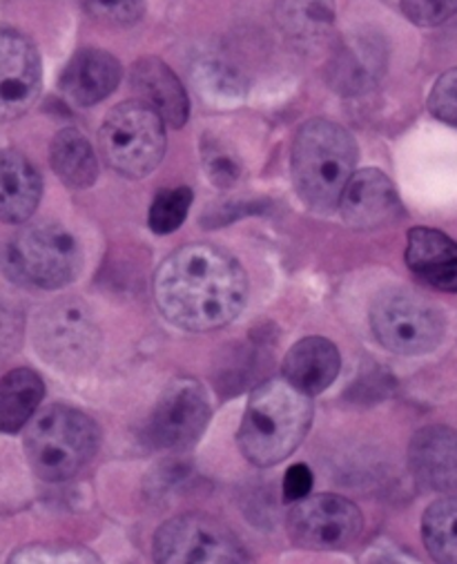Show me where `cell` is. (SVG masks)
Returning <instances> with one entry per match:
<instances>
[{"mask_svg": "<svg viewBox=\"0 0 457 564\" xmlns=\"http://www.w3.org/2000/svg\"><path fill=\"white\" fill-rule=\"evenodd\" d=\"M357 145L346 128L328 119L308 121L293 145V181L300 197L317 213L339 206L355 174Z\"/></svg>", "mask_w": 457, "mask_h": 564, "instance_id": "3", "label": "cell"}, {"mask_svg": "<svg viewBox=\"0 0 457 564\" xmlns=\"http://www.w3.org/2000/svg\"><path fill=\"white\" fill-rule=\"evenodd\" d=\"M193 199L195 197L191 187H170V191H161L150 208V230L154 235H170L176 228H181V224L186 221L191 213Z\"/></svg>", "mask_w": 457, "mask_h": 564, "instance_id": "27", "label": "cell"}, {"mask_svg": "<svg viewBox=\"0 0 457 564\" xmlns=\"http://www.w3.org/2000/svg\"><path fill=\"white\" fill-rule=\"evenodd\" d=\"M8 564H104L101 557L80 544L39 542L19 549Z\"/></svg>", "mask_w": 457, "mask_h": 564, "instance_id": "26", "label": "cell"}, {"mask_svg": "<svg viewBox=\"0 0 457 564\" xmlns=\"http://www.w3.org/2000/svg\"><path fill=\"white\" fill-rule=\"evenodd\" d=\"M50 161L56 176L74 191L95 185L99 176V161L89 141L74 128L61 130L50 148Z\"/></svg>", "mask_w": 457, "mask_h": 564, "instance_id": "23", "label": "cell"}, {"mask_svg": "<svg viewBox=\"0 0 457 564\" xmlns=\"http://www.w3.org/2000/svg\"><path fill=\"white\" fill-rule=\"evenodd\" d=\"M428 110L442 123L457 128V67L437 78L428 97Z\"/></svg>", "mask_w": 457, "mask_h": 564, "instance_id": "29", "label": "cell"}, {"mask_svg": "<svg viewBox=\"0 0 457 564\" xmlns=\"http://www.w3.org/2000/svg\"><path fill=\"white\" fill-rule=\"evenodd\" d=\"M121 63L104 50H80L67 63L61 76L65 97L80 108L106 101L121 83Z\"/></svg>", "mask_w": 457, "mask_h": 564, "instance_id": "16", "label": "cell"}, {"mask_svg": "<svg viewBox=\"0 0 457 564\" xmlns=\"http://www.w3.org/2000/svg\"><path fill=\"white\" fill-rule=\"evenodd\" d=\"M341 355L326 337H304L284 359V380L304 395L313 398L324 393L339 375Z\"/></svg>", "mask_w": 457, "mask_h": 564, "instance_id": "18", "label": "cell"}, {"mask_svg": "<svg viewBox=\"0 0 457 564\" xmlns=\"http://www.w3.org/2000/svg\"><path fill=\"white\" fill-rule=\"evenodd\" d=\"M311 489H313L311 468L306 464H293L286 471V478H284V489H282L284 500L286 502H300V500L311 496Z\"/></svg>", "mask_w": 457, "mask_h": 564, "instance_id": "32", "label": "cell"}, {"mask_svg": "<svg viewBox=\"0 0 457 564\" xmlns=\"http://www.w3.org/2000/svg\"><path fill=\"white\" fill-rule=\"evenodd\" d=\"M6 274L21 286L56 291L67 286L80 268L76 239L56 224L28 226L0 254Z\"/></svg>", "mask_w": 457, "mask_h": 564, "instance_id": "5", "label": "cell"}, {"mask_svg": "<svg viewBox=\"0 0 457 564\" xmlns=\"http://www.w3.org/2000/svg\"><path fill=\"white\" fill-rule=\"evenodd\" d=\"M371 328L378 341L398 355H426L444 339V317L411 291H389L373 304Z\"/></svg>", "mask_w": 457, "mask_h": 564, "instance_id": "8", "label": "cell"}, {"mask_svg": "<svg viewBox=\"0 0 457 564\" xmlns=\"http://www.w3.org/2000/svg\"><path fill=\"white\" fill-rule=\"evenodd\" d=\"M406 265L442 293H457V241L435 228H413L406 239Z\"/></svg>", "mask_w": 457, "mask_h": 564, "instance_id": "17", "label": "cell"}, {"mask_svg": "<svg viewBox=\"0 0 457 564\" xmlns=\"http://www.w3.org/2000/svg\"><path fill=\"white\" fill-rule=\"evenodd\" d=\"M41 87L36 45L12 28H0V123L23 117L36 104Z\"/></svg>", "mask_w": 457, "mask_h": 564, "instance_id": "12", "label": "cell"}, {"mask_svg": "<svg viewBox=\"0 0 457 564\" xmlns=\"http://www.w3.org/2000/svg\"><path fill=\"white\" fill-rule=\"evenodd\" d=\"M154 300L170 324L208 333L241 315L248 302V276L226 250L191 243L165 257L156 268Z\"/></svg>", "mask_w": 457, "mask_h": 564, "instance_id": "1", "label": "cell"}, {"mask_svg": "<svg viewBox=\"0 0 457 564\" xmlns=\"http://www.w3.org/2000/svg\"><path fill=\"white\" fill-rule=\"evenodd\" d=\"M130 83L139 101L152 108L165 126L183 128L191 117V101L174 72L154 56H145L132 65Z\"/></svg>", "mask_w": 457, "mask_h": 564, "instance_id": "15", "label": "cell"}, {"mask_svg": "<svg viewBox=\"0 0 457 564\" xmlns=\"http://www.w3.org/2000/svg\"><path fill=\"white\" fill-rule=\"evenodd\" d=\"M43 181L30 159L17 150L0 152V221L25 224L39 208Z\"/></svg>", "mask_w": 457, "mask_h": 564, "instance_id": "19", "label": "cell"}, {"mask_svg": "<svg viewBox=\"0 0 457 564\" xmlns=\"http://www.w3.org/2000/svg\"><path fill=\"white\" fill-rule=\"evenodd\" d=\"M339 213L352 230H380L402 215V204L391 178L373 167L352 174L339 199Z\"/></svg>", "mask_w": 457, "mask_h": 564, "instance_id": "13", "label": "cell"}, {"mask_svg": "<svg viewBox=\"0 0 457 564\" xmlns=\"http://www.w3.org/2000/svg\"><path fill=\"white\" fill-rule=\"evenodd\" d=\"M274 19L297 47H322L335 30V0H274Z\"/></svg>", "mask_w": 457, "mask_h": 564, "instance_id": "20", "label": "cell"}, {"mask_svg": "<svg viewBox=\"0 0 457 564\" xmlns=\"http://www.w3.org/2000/svg\"><path fill=\"white\" fill-rule=\"evenodd\" d=\"M387 54L376 39H357L346 43L333 58L328 74L330 85L346 94H359L371 89L382 76Z\"/></svg>", "mask_w": 457, "mask_h": 564, "instance_id": "21", "label": "cell"}, {"mask_svg": "<svg viewBox=\"0 0 457 564\" xmlns=\"http://www.w3.org/2000/svg\"><path fill=\"white\" fill-rule=\"evenodd\" d=\"M380 564H406V560H402V557H400V560H398V557H391V560H389V557H387V560L380 562Z\"/></svg>", "mask_w": 457, "mask_h": 564, "instance_id": "33", "label": "cell"}, {"mask_svg": "<svg viewBox=\"0 0 457 564\" xmlns=\"http://www.w3.org/2000/svg\"><path fill=\"white\" fill-rule=\"evenodd\" d=\"M204 165H206L208 178L219 187L235 185L241 172L237 159L230 156V152H226L221 145L213 141L204 143Z\"/></svg>", "mask_w": 457, "mask_h": 564, "instance_id": "31", "label": "cell"}, {"mask_svg": "<svg viewBox=\"0 0 457 564\" xmlns=\"http://www.w3.org/2000/svg\"><path fill=\"white\" fill-rule=\"evenodd\" d=\"M83 8L99 23L128 28L143 19L145 0H83Z\"/></svg>", "mask_w": 457, "mask_h": 564, "instance_id": "28", "label": "cell"}, {"mask_svg": "<svg viewBox=\"0 0 457 564\" xmlns=\"http://www.w3.org/2000/svg\"><path fill=\"white\" fill-rule=\"evenodd\" d=\"M413 476L431 491L457 494V431L448 426H426L409 444Z\"/></svg>", "mask_w": 457, "mask_h": 564, "instance_id": "14", "label": "cell"}, {"mask_svg": "<svg viewBox=\"0 0 457 564\" xmlns=\"http://www.w3.org/2000/svg\"><path fill=\"white\" fill-rule=\"evenodd\" d=\"M402 12L420 28H437L457 14V0H402Z\"/></svg>", "mask_w": 457, "mask_h": 564, "instance_id": "30", "label": "cell"}, {"mask_svg": "<svg viewBox=\"0 0 457 564\" xmlns=\"http://www.w3.org/2000/svg\"><path fill=\"white\" fill-rule=\"evenodd\" d=\"M199 91L208 104H224V108H235L243 99L241 76L221 61H206L197 69Z\"/></svg>", "mask_w": 457, "mask_h": 564, "instance_id": "25", "label": "cell"}, {"mask_svg": "<svg viewBox=\"0 0 457 564\" xmlns=\"http://www.w3.org/2000/svg\"><path fill=\"white\" fill-rule=\"evenodd\" d=\"M313 424V402L282 380L261 382L243 411L237 444L254 466L289 459L306 440Z\"/></svg>", "mask_w": 457, "mask_h": 564, "instance_id": "2", "label": "cell"}, {"mask_svg": "<svg viewBox=\"0 0 457 564\" xmlns=\"http://www.w3.org/2000/svg\"><path fill=\"white\" fill-rule=\"evenodd\" d=\"M45 398V384L39 372L17 368L0 380V433L23 431Z\"/></svg>", "mask_w": 457, "mask_h": 564, "instance_id": "22", "label": "cell"}, {"mask_svg": "<svg viewBox=\"0 0 457 564\" xmlns=\"http://www.w3.org/2000/svg\"><path fill=\"white\" fill-rule=\"evenodd\" d=\"M213 415L206 389L197 380H176L159 398L145 435L154 448L183 451L197 444Z\"/></svg>", "mask_w": 457, "mask_h": 564, "instance_id": "10", "label": "cell"}, {"mask_svg": "<svg viewBox=\"0 0 457 564\" xmlns=\"http://www.w3.org/2000/svg\"><path fill=\"white\" fill-rule=\"evenodd\" d=\"M291 540L308 551H341L350 546L361 529L363 516L357 505L341 496H308L289 513Z\"/></svg>", "mask_w": 457, "mask_h": 564, "instance_id": "9", "label": "cell"}, {"mask_svg": "<svg viewBox=\"0 0 457 564\" xmlns=\"http://www.w3.org/2000/svg\"><path fill=\"white\" fill-rule=\"evenodd\" d=\"M99 143L106 163L128 176L143 178L159 167L165 154V123L141 101L117 106L104 121Z\"/></svg>", "mask_w": 457, "mask_h": 564, "instance_id": "6", "label": "cell"}, {"mask_svg": "<svg viewBox=\"0 0 457 564\" xmlns=\"http://www.w3.org/2000/svg\"><path fill=\"white\" fill-rule=\"evenodd\" d=\"M156 564H248L235 533L204 513L167 520L154 535Z\"/></svg>", "mask_w": 457, "mask_h": 564, "instance_id": "7", "label": "cell"}, {"mask_svg": "<svg viewBox=\"0 0 457 564\" xmlns=\"http://www.w3.org/2000/svg\"><path fill=\"white\" fill-rule=\"evenodd\" d=\"M422 538L437 564H457V498L435 500L424 511Z\"/></svg>", "mask_w": 457, "mask_h": 564, "instance_id": "24", "label": "cell"}, {"mask_svg": "<svg viewBox=\"0 0 457 564\" xmlns=\"http://www.w3.org/2000/svg\"><path fill=\"white\" fill-rule=\"evenodd\" d=\"M36 346L56 366L83 368L99 350V328L80 304L63 302L39 317Z\"/></svg>", "mask_w": 457, "mask_h": 564, "instance_id": "11", "label": "cell"}, {"mask_svg": "<svg viewBox=\"0 0 457 564\" xmlns=\"http://www.w3.org/2000/svg\"><path fill=\"white\" fill-rule=\"evenodd\" d=\"M101 431L89 415L72 406H50L25 433V453L34 474L45 482L74 478L99 451Z\"/></svg>", "mask_w": 457, "mask_h": 564, "instance_id": "4", "label": "cell"}]
</instances>
